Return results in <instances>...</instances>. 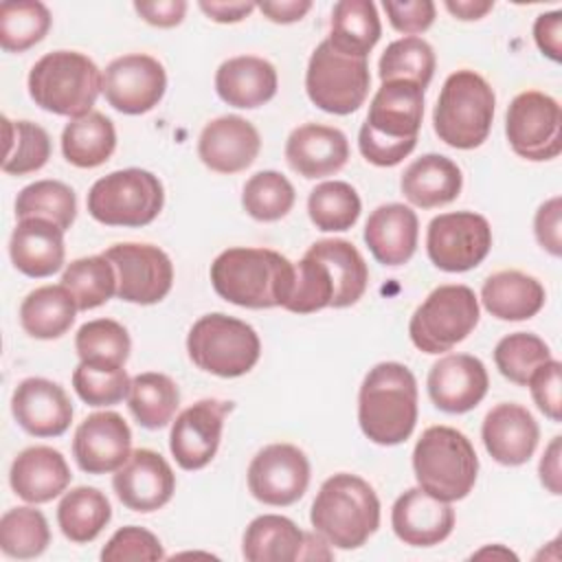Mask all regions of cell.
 <instances>
[{"label": "cell", "mask_w": 562, "mask_h": 562, "mask_svg": "<svg viewBox=\"0 0 562 562\" xmlns=\"http://www.w3.org/2000/svg\"><path fill=\"white\" fill-rule=\"evenodd\" d=\"M496 97L492 86L474 70L448 75L432 110L439 140L454 149H474L485 143L494 121Z\"/></svg>", "instance_id": "obj_7"}, {"label": "cell", "mask_w": 562, "mask_h": 562, "mask_svg": "<svg viewBox=\"0 0 562 562\" xmlns=\"http://www.w3.org/2000/svg\"><path fill=\"white\" fill-rule=\"evenodd\" d=\"M310 522L327 544L345 551L358 549L380 527V498L358 474L338 472L321 485Z\"/></svg>", "instance_id": "obj_4"}, {"label": "cell", "mask_w": 562, "mask_h": 562, "mask_svg": "<svg viewBox=\"0 0 562 562\" xmlns=\"http://www.w3.org/2000/svg\"><path fill=\"white\" fill-rule=\"evenodd\" d=\"M358 424L378 446L406 441L417 424V380L402 362H378L358 393Z\"/></svg>", "instance_id": "obj_3"}, {"label": "cell", "mask_w": 562, "mask_h": 562, "mask_svg": "<svg viewBox=\"0 0 562 562\" xmlns=\"http://www.w3.org/2000/svg\"><path fill=\"white\" fill-rule=\"evenodd\" d=\"M542 283L520 270H501L490 274L481 288L483 307L501 321H527L544 305Z\"/></svg>", "instance_id": "obj_32"}, {"label": "cell", "mask_w": 562, "mask_h": 562, "mask_svg": "<svg viewBox=\"0 0 562 562\" xmlns=\"http://www.w3.org/2000/svg\"><path fill=\"white\" fill-rule=\"evenodd\" d=\"M4 121L7 149L2 158V171L9 176H26L40 171L50 158L48 132L31 121Z\"/></svg>", "instance_id": "obj_45"}, {"label": "cell", "mask_w": 562, "mask_h": 562, "mask_svg": "<svg viewBox=\"0 0 562 562\" xmlns=\"http://www.w3.org/2000/svg\"><path fill=\"white\" fill-rule=\"evenodd\" d=\"M382 9L386 11V18L391 22V26L397 33L415 35L424 33L432 26L435 22V2L430 0H404V2H395V0H384Z\"/></svg>", "instance_id": "obj_53"}, {"label": "cell", "mask_w": 562, "mask_h": 562, "mask_svg": "<svg viewBox=\"0 0 562 562\" xmlns=\"http://www.w3.org/2000/svg\"><path fill=\"white\" fill-rule=\"evenodd\" d=\"M380 35L382 24L371 0H340L334 4L327 42L338 53L367 59Z\"/></svg>", "instance_id": "obj_34"}, {"label": "cell", "mask_w": 562, "mask_h": 562, "mask_svg": "<svg viewBox=\"0 0 562 562\" xmlns=\"http://www.w3.org/2000/svg\"><path fill=\"white\" fill-rule=\"evenodd\" d=\"M132 454V430L114 411L88 415L75 430L72 457L88 474L116 472Z\"/></svg>", "instance_id": "obj_20"}, {"label": "cell", "mask_w": 562, "mask_h": 562, "mask_svg": "<svg viewBox=\"0 0 562 562\" xmlns=\"http://www.w3.org/2000/svg\"><path fill=\"white\" fill-rule=\"evenodd\" d=\"M127 406L143 428L158 430L173 419L180 406L178 384L165 373H138L132 378Z\"/></svg>", "instance_id": "obj_38"}, {"label": "cell", "mask_w": 562, "mask_h": 562, "mask_svg": "<svg viewBox=\"0 0 562 562\" xmlns=\"http://www.w3.org/2000/svg\"><path fill=\"white\" fill-rule=\"evenodd\" d=\"M422 119V86L404 79L382 81L358 134L360 154L375 167L400 165L417 145Z\"/></svg>", "instance_id": "obj_2"}, {"label": "cell", "mask_w": 562, "mask_h": 562, "mask_svg": "<svg viewBox=\"0 0 562 562\" xmlns=\"http://www.w3.org/2000/svg\"><path fill=\"white\" fill-rule=\"evenodd\" d=\"M492 248L490 222L474 211L441 213L430 220L426 231V252L446 272L476 268Z\"/></svg>", "instance_id": "obj_13"}, {"label": "cell", "mask_w": 562, "mask_h": 562, "mask_svg": "<svg viewBox=\"0 0 562 562\" xmlns=\"http://www.w3.org/2000/svg\"><path fill=\"white\" fill-rule=\"evenodd\" d=\"M250 494L272 507L294 505L310 485V461L292 443H270L261 448L248 465Z\"/></svg>", "instance_id": "obj_16"}, {"label": "cell", "mask_w": 562, "mask_h": 562, "mask_svg": "<svg viewBox=\"0 0 562 562\" xmlns=\"http://www.w3.org/2000/svg\"><path fill=\"white\" fill-rule=\"evenodd\" d=\"M9 257L26 277L44 279L55 274L64 266V231L40 217L18 220V226L9 239Z\"/></svg>", "instance_id": "obj_29"}, {"label": "cell", "mask_w": 562, "mask_h": 562, "mask_svg": "<svg viewBox=\"0 0 562 562\" xmlns=\"http://www.w3.org/2000/svg\"><path fill=\"white\" fill-rule=\"evenodd\" d=\"M463 176L459 165L441 154L419 156L404 169L400 178L404 198L419 209H437L450 204L459 198Z\"/></svg>", "instance_id": "obj_31"}, {"label": "cell", "mask_w": 562, "mask_h": 562, "mask_svg": "<svg viewBox=\"0 0 562 562\" xmlns=\"http://www.w3.org/2000/svg\"><path fill=\"white\" fill-rule=\"evenodd\" d=\"M213 290L228 303L248 310L283 307L294 288V263L270 248L235 246L211 263Z\"/></svg>", "instance_id": "obj_1"}, {"label": "cell", "mask_w": 562, "mask_h": 562, "mask_svg": "<svg viewBox=\"0 0 562 562\" xmlns=\"http://www.w3.org/2000/svg\"><path fill=\"white\" fill-rule=\"evenodd\" d=\"M257 9L277 24H292L305 18V13L312 9L310 0H266L257 2Z\"/></svg>", "instance_id": "obj_58"}, {"label": "cell", "mask_w": 562, "mask_h": 562, "mask_svg": "<svg viewBox=\"0 0 562 562\" xmlns=\"http://www.w3.org/2000/svg\"><path fill=\"white\" fill-rule=\"evenodd\" d=\"M241 555L248 562H294V560H329L327 540L323 536L301 531L290 518L263 514L248 522L241 538Z\"/></svg>", "instance_id": "obj_17"}, {"label": "cell", "mask_w": 562, "mask_h": 562, "mask_svg": "<svg viewBox=\"0 0 562 562\" xmlns=\"http://www.w3.org/2000/svg\"><path fill=\"white\" fill-rule=\"evenodd\" d=\"M443 7L457 20H481L487 11H492L494 2H490V0H446Z\"/></svg>", "instance_id": "obj_60"}, {"label": "cell", "mask_w": 562, "mask_h": 562, "mask_svg": "<svg viewBox=\"0 0 562 562\" xmlns=\"http://www.w3.org/2000/svg\"><path fill=\"white\" fill-rule=\"evenodd\" d=\"M112 487L127 509L149 514L171 501L176 492V474L162 454L149 448H138L116 470Z\"/></svg>", "instance_id": "obj_19"}, {"label": "cell", "mask_w": 562, "mask_h": 562, "mask_svg": "<svg viewBox=\"0 0 562 562\" xmlns=\"http://www.w3.org/2000/svg\"><path fill=\"white\" fill-rule=\"evenodd\" d=\"M485 555H492V558H503V560H518L516 558V553H512L509 549H505V547H501V544H494V547H485V549H481V551H476V553H472V558H485Z\"/></svg>", "instance_id": "obj_61"}, {"label": "cell", "mask_w": 562, "mask_h": 562, "mask_svg": "<svg viewBox=\"0 0 562 562\" xmlns=\"http://www.w3.org/2000/svg\"><path fill=\"white\" fill-rule=\"evenodd\" d=\"M61 285L72 294L81 312L108 303L116 294V270L105 255L75 259L61 274Z\"/></svg>", "instance_id": "obj_40"}, {"label": "cell", "mask_w": 562, "mask_h": 562, "mask_svg": "<svg viewBox=\"0 0 562 562\" xmlns=\"http://www.w3.org/2000/svg\"><path fill=\"white\" fill-rule=\"evenodd\" d=\"M362 211L358 191L342 180H327L316 184L307 198V213L312 224L325 233L349 231Z\"/></svg>", "instance_id": "obj_41"}, {"label": "cell", "mask_w": 562, "mask_h": 562, "mask_svg": "<svg viewBox=\"0 0 562 562\" xmlns=\"http://www.w3.org/2000/svg\"><path fill=\"white\" fill-rule=\"evenodd\" d=\"M362 237L378 263L395 268L406 263L415 255L419 220L415 211L406 204H380L367 217Z\"/></svg>", "instance_id": "obj_27"}, {"label": "cell", "mask_w": 562, "mask_h": 562, "mask_svg": "<svg viewBox=\"0 0 562 562\" xmlns=\"http://www.w3.org/2000/svg\"><path fill=\"white\" fill-rule=\"evenodd\" d=\"M15 217H40L68 231L77 217L75 191L59 180H35L18 193Z\"/></svg>", "instance_id": "obj_42"}, {"label": "cell", "mask_w": 562, "mask_h": 562, "mask_svg": "<svg viewBox=\"0 0 562 562\" xmlns=\"http://www.w3.org/2000/svg\"><path fill=\"white\" fill-rule=\"evenodd\" d=\"M50 11L37 0H9L0 4V46L24 53L42 42L50 29Z\"/></svg>", "instance_id": "obj_43"}, {"label": "cell", "mask_w": 562, "mask_h": 562, "mask_svg": "<svg viewBox=\"0 0 562 562\" xmlns=\"http://www.w3.org/2000/svg\"><path fill=\"white\" fill-rule=\"evenodd\" d=\"M277 68L257 55L231 57L222 61L215 72V90L220 99L241 110L268 103L277 94Z\"/></svg>", "instance_id": "obj_30"}, {"label": "cell", "mask_w": 562, "mask_h": 562, "mask_svg": "<svg viewBox=\"0 0 562 562\" xmlns=\"http://www.w3.org/2000/svg\"><path fill=\"white\" fill-rule=\"evenodd\" d=\"M165 204L158 176L145 169H119L99 178L86 198L92 220L105 226L140 228L151 224Z\"/></svg>", "instance_id": "obj_9"}, {"label": "cell", "mask_w": 562, "mask_h": 562, "mask_svg": "<svg viewBox=\"0 0 562 562\" xmlns=\"http://www.w3.org/2000/svg\"><path fill=\"white\" fill-rule=\"evenodd\" d=\"M294 270H296L294 288L283 310L294 314H312V312L331 307L334 283L327 266L305 252L303 259L294 263Z\"/></svg>", "instance_id": "obj_49"}, {"label": "cell", "mask_w": 562, "mask_h": 562, "mask_svg": "<svg viewBox=\"0 0 562 562\" xmlns=\"http://www.w3.org/2000/svg\"><path fill=\"white\" fill-rule=\"evenodd\" d=\"M72 294L59 285H42L29 292L20 305L22 329L37 340H53L64 336L77 316Z\"/></svg>", "instance_id": "obj_35"}, {"label": "cell", "mask_w": 562, "mask_h": 562, "mask_svg": "<svg viewBox=\"0 0 562 562\" xmlns=\"http://www.w3.org/2000/svg\"><path fill=\"white\" fill-rule=\"evenodd\" d=\"M562 11L540 13L533 22V40L551 61L562 59Z\"/></svg>", "instance_id": "obj_55"}, {"label": "cell", "mask_w": 562, "mask_h": 562, "mask_svg": "<svg viewBox=\"0 0 562 562\" xmlns=\"http://www.w3.org/2000/svg\"><path fill=\"white\" fill-rule=\"evenodd\" d=\"M505 134L514 154L525 160L542 162L560 156V103L540 90H525L516 94L505 112Z\"/></svg>", "instance_id": "obj_12"}, {"label": "cell", "mask_w": 562, "mask_h": 562, "mask_svg": "<svg viewBox=\"0 0 562 562\" xmlns=\"http://www.w3.org/2000/svg\"><path fill=\"white\" fill-rule=\"evenodd\" d=\"M391 527L404 544L435 547L452 533L454 509L417 485L400 494L393 503Z\"/></svg>", "instance_id": "obj_25"}, {"label": "cell", "mask_w": 562, "mask_h": 562, "mask_svg": "<svg viewBox=\"0 0 562 562\" xmlns=\"http://www.w3.org/2000/svg\"><path fill=\"white\" fill-rule=\"evenodd\" d=\"M130 375L121 369H105L79 362L72 371V386L88 406H112L130 395Z\"/></svg>", "instance_id": "obj_50"}, {"label": "cell", "mask_w": 562, "mask_h": 562, "mask_svg": "<svg viewBox=\"0 0 562 562\" xmlns=\"http://www.w3.org/2000/svg\"><path fill=\"white\" fill-rule=\"evenodd\" d=\"M536 406L551 419H562V364L560 360H547L540 364L527 382Z\"/></svg>", "instance_id": "obj_52"}, {"label": "cell", "mask_w": 562, "mask_h": 562, "mask_svg": "<svg viewBox=\"0 0 562 562\" xmlns=\"http://www.w3.org/2000/svg\"><path fill=\"white\" fill-rule=\"evenodd\" d=\"M413 470L424 492L454 503L472 492L479 474V457L461 430L430 426L413 448Z\"/></svg>", "instance_id": "obj_5"}, {"label": "cell", "mask_w": 562, "mask_h": 562, "mask_svg": "<svg viewBox=\"0 0 562 562\" xmlns=\"http://www.w3.org/2000/svg\"><path fill=\"white\" fill-rule=\"evenodd\" d=\"M369 61L338 53L323 40L310 55L305 90L310 101L329 114H351L369 97Z\"/></svg>", "instance_id": "obj_11"}, {"label": "cell", "mask_w": 562, "mask_h": 562, "mask_svg": "<svg viewBox=\"0 0 562 562\" xmlns=\"http://www.w3.org/2000/svg\"><path fill=\"white\" fill-rule=\"evenodd\" d=\"M479 312V299L472 288L461 283L439 285L413 312L408 336L424 353L450 351L476 327Z\"/></svg>", "instance_id": "obj_10"}, {"label": "cell", "mask_w": 562, "mask_h": 562, "mask_svg": "<svg viewBox=\"0 0 562 562\" xmlns=\"http://www.w3.org/2000/svg\"><path fill=\"white\" fill-rule=\"evenodd\" d=\"M296 193L292 182L279 171H257L250 176L241 191L244 211L257 222H277L294 206Z\"/></svg>", "instance_id": "obj_47"}, {"label": "cell", "mask_w": 562, "mask_h": 562, "mask_svg": "<svg viewBox=\"0 0 562 562\" xmlns=\"http://www.w3.org/2000/svg\"><path fill=\"white\" fill-rule=\"evenodd\" d=\"M75 349L86 364L121 369L130 358L132 340L121 323L112 318H94L77 329Z\"/></svg>", "instance_id": "obj_39"}, {"label": "cell", "mask_w": 562, "mask_h": 562, "mask_svg": "<svg viewBox=\"0 0 562 562\" xmlns=\"http://www.w3.org/2000/svg\"><path fill=\"white\" fill-rule=\"evenodd\" d=\"M547 360H551L549 345L531 331L507 334L494 347L496 369L518 386H527L531 373Z\"/></svg>", "instance_id": "obj_48"}, {"label": "cell", "mask_w": 562, "mask_h": 562, "mask_svg": "<svg viewBox=\"0 0 562 562\" xmlns=\"http://www.w3.org/2000/svg\"><path fill=\"white\" fill-rule=\"evenodd\" d=\"M136 13L151 26L171 29L178 26L187 13L184 0H154V2H134Z\"/></svg>", "instance_id": "obj_56"}, {"label": "cell", "mask_w": 562, "mask_h": 562, "mask_svg": "<svg viewBox=\"0 0 562 562\" xmlns=\"http://www.w3.org/2000/svg\"><path fill=\"white\" fill-rule=\"evenodd\" d=\"M167 90L165 66L145 53H130L112 59L101 77L105 101L123 114L136 116L154 110Z\"/></svg>", "instance_id": "obj_15"}, {"label": "cell", "mask_w": 562, "mask_h": 562, "mask_svg": "<svg viewBox=\"0 0 562 562\" xmlns=\"http://www.w3.org/2000/svg\"><path fill=\"white\" fill-rule=\"evenodd\" d=\"M105 259L116 270V296L136 305L162 301L173 285V263L165 250L151 244H114Z\"/></svg>", "instance_id": "obj_14"}, {"label": "cell", "mask_w": 562, "mask_h": 562, "mask_svg": "<svg viewBox=\"0 0 562 562\" xmlns=\"http://www.w3.org/2000/svg\"><path fill=\"white\" fill-rule=\"evenodd\" d=\"M426 386L439 411L461 415L476 408L487 395L490 375L476 356L448 353L430 367Z\"/></svg>", "instance_id": "obj_21"}, {"label": "cell", "mask_w": 562, "mask_h": 562, "mask_svg": "<svg viewBox=\"0 0 562 562\" xmlns=\"http://www.w3.org/2000/svg\"><path fill=\"white\" fill-rule=\"evenodd\" d=\"M11 411L22 430L42 439L64 435L72 422L68 393L46 378L22 380L11 395Z\"/></svg>", "instance_id": "obj_23"}, {"label": "cell", "mask_w": 562, "mask_h": 562, "mask_svg": "<svg viewBox=\"0 0 562 562\" xmlns=\"http://www.w3.org/2000/svg\"><path fill=\"white\" fill-rule=\"evenodd\" d=\"M116 149L114 123L101 112L70 119L61 132V154L79 169L103 165Z\"/></svg>", "instance_id": "obj_36"}, {"label": "cell", "mask_w": 562, "mask_h": 562, "mask_svg": "<svg viewBox=\"0 0 562 562\" xmlns=\"http://www.w3.org/2000/svg\"><path fill=\"white\" fill-rule=\"evenodd\" d=\"M285 160L299 176L310 180L334 176L349 160V140L338 127L303 123L285 140Z\"/></svg>", "instance_id": "obj_26"}, {"label": "cell", "mask_w": 562, "mask_h": 562, "mask_svg": "<svg viewBox=\"0 0 562 562\" xmlns=\"http://www.w3.org/2000/svg\"><path fill=\"white\" fill-rule=\"evenodd\" d=\"M187 353L198 369L211 375L239 378L259 362L261 340L246 321L213 312L191 325Z\"/></svg>", "instance_id": "obj_8"}, {"label": "cell", "mask_w": 562, "mask_h": 562, "mask_svg": "<svg viewBox=\"0 0 562 562\" xmlns=\"http://www.w3.org/2000/svg\"><path fill=\"white\" fill-rule=\"evenodd\" d=\"M103 72L77 50H53L40 57L29 72V94L46 112L59 116H83L92 112L101 92Z\"/></svg>", "instance_id": "obj_6"}, {"label": "cell", "mask_w": 562, "mask_h": 562, "mask_svg": "<svg viewBox=\"0 0 562 562\" xmlns=\"http://www.w3.org/2000/svg\"><path fill=\"white\" fill-rule=\"evenodd\" d=\"M560 457H562V437L555 435L551 439V443L544 448L540 465H538V474H540V483L555 496L562 494V470H560Z\"/></svg>", "instance_id": "obj_57"}, {"label": "cell", "mask_w": 562, "mask_h": 562, "mask_svg": "<svg viewBox=\"0 0 562 562\" xmlns=\"http://www.w3.org/2000/svg\"><path fill=\"white\" fill-rule=\"evenodd\" d=\"M533 233L538 244L553 257L562 255V200L553 195L538 206L533 217Z\"/></svg>", "instance_id": "obj_54"}, {"label": "cell", "mask_w": 562, "mask_h": 562, "mask_svg": "<svg viewBox=\"0 0 562 562\" xmlns=\"http://www.w3.org/2000/svg\"><path fill=\"white\" fill-rule=\"evenodd\" d=\"M261 138L257 127L237 114L209 121L198 138L200 160L215 173H239L259 156Z\"/></svg>", "instance_id": "obj_22"}, {"label": "cell", "mask_w": 562, "mask_h": 562, "mask_svg": "<svg viewBox=\"0 0 562 562\" xmlns=\"http://www.w3.org/2000/svg\"><path fill=\"white\" fill-rule=\"evenodd\" d=\"M307 255L323 261L334 283L331 307H349L362 299L369 285V268L360 250L347 239H318Z\"/></svg>", "instance_id": "obj_33"}, {"label": "cell", "mask_w": 562, "mask_h": 562, "mask_svg": "<svg viewBox=\"0 0 562 562\" xmlns=\"http://www.w3.org/2000/svg\"><path fill=\"white\" fill-rule=\"evenodd\" d=\"M198 7L213 20V22H222V24H233V22H241L246 15H250L257 4L255 2H198Z\"/></svg>", "instance_id": "obj_59"}, {"label": "cell", "mask_w": 562, "mask_h": 562, "mask_svg": "<svg viewBox=\"0 0 562 562\" xmlns=\"http://www.w3.org/2000/svg\"><path fill=\"white\" fill-rule=\"evenodd\" d=\"M233 402L206 397L184 408L169 432V450L182 470H202L220 448L226 413Z\"/></svg>", "instance_id": "obj_18"}, {"label": "cell", "mask_w": 562, "mask_h": 562, "mask_svg": "<svg viewBox=\"0 0 562 562\" xmlns=\"http://www.w3.org/2000/svg\"><path fill=\"white\" fill-rule=\"evenodd\" d=\"M66 457L50 446H31L22 450L9 470L11 490L26 503L40 505L57 498L70 485Z\"/></svg>", "instance_id": "obj_28"}, {"label": "cell", "mask_w": 562, "mask_h": 562, "mask_svg": "<svg viewBox=\"0 0 562 562\" xmlns=\"http://www.w3.org/2000/svg\"><path fill=\"white\" fill-rule=\"evenodd\" d=\"M112 505L108 496L90 485L66 492L57 505V525L61 533L77 544L92 542L110 522Z\"/></svg>", "instance_id": "obj_37"}, {"label": "cell", "mask_w": 562, "mask_h": 562, "mask_svg": "<svg viewBox=\"0 0 562 562\" xmlns=\"http://www.w3.org/2000/svg\"><path fill=\"white\" fill-rule=\"evenodd\" d=\"M435 50L432 46L415 35L402 37L391 42L380 61H378V75L382 81H391V79H404V81H413L417 86H422L426 90V86L432 79L435 72Z\"/></svg>", "instance_id": "obj_46"}, {"label": "cell", "mask_w": 562, "mask_h": 562, "mask_svg": "<svg viewBox=\"0 0 562 562\" xmlns=\"http://www.w3.org/2000/svg\"><path fill=\"white\" fill-rule=\"evenodd\" d=\"M481 439L496 463L514 468L527 463L533 457L540 428L525 406L516 402H503L485 415Z\"/></svg>", "instance_id": "obj_24"}, {"label": "cell", "mask_w": 562, "mask_h": 562, "mask_svg": "<svg viewBox=\"0 0 562 562\" xmlns=\"http://www.w3.org/2000/svg\"><path fill=\"white\" fill-rule=\"evenodd\" d=\"M101 560L103 562H127V560L156 562V560H165V549L151 531L130 525L112 533V538L101 549Z\"/></svg>", "instance_id": "obj_51"}, {"label": "cell", "mask_w": 562, "mask_h": 562, "mask_svg": "<svg viewBox=\"0 0 562 562\" xmlns=\"http://www.w3.org/2000/svg\"><path fill=\"white\" fill-rule=\"evenodd\" d=\"M50 544L46 516L35 507H11L0 518V549L9 558L31 560Z\"/></svg>", "instance_id": "obj_44"}]
</instances>
